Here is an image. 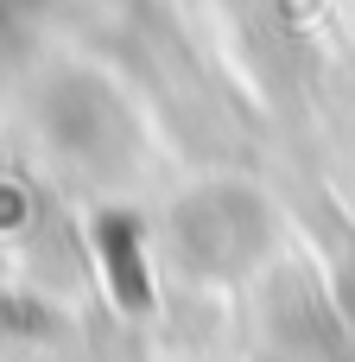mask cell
<instances>
[{
  "instance_id": "6da1fadb",
  "label": "cell",
  "mask_w": 355,
  "mask_h": 362,
  "mask_svg": "<svg viewBox=\"0 0 355 362\" xmlns=\"http://www.w3.org/2000/svg\"><path fill=\"white\" fill-rule=\"evenodd\" d=\"M165 242L172 255L184 261V274H203V280H235L248 274L267 242H273V210L254 185H191L172 216H165Z\"/></svg>"
}]
</instances>
